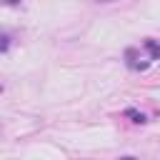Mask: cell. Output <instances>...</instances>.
Wrapping results in <instances>:
<instances>
[{
	"label": "cell",
	"instance_id": "6da1fadb",
	"mask_svg": "<svg viewBox=\"0 0 160 160\" xmlns=\"http://www.w3.org/2000/svg\"><path fill=\"white\" fill-rule=\"evenodd\" d=\"M128 115H130V118H135V122H145V118H142V115H138L135 110H128Z\"/></svg>",
	"mask_w": 160,
	"mask_h": 160
},
{
	"label": "cell",
	"instance_id": "7a4b0ae2",
	"mask_svg": "<svg viewBox=\"0 0 160 160\" xmlns=\"http://www.w3.org/2000/svg\"><path fill=\"white\" fill-rule=\"evenodd\" d=\"M5 48H8V38H5V35H0V50H5Z\"/></svg>",
	"mask_w": 160,
	"mask_h": 160
},
{
	"label": "cell",
	"instance_id": "3957f363",
	"mask_svg": "<svg viewBox=\"0 0 160 160\" xmlns=\"http://www.w3.org/2000/svg\"><path fill=\"white\" fill-rule=\"evenodd\" d=\"M95 2H115V0H95Z\"/></svg>",
	"mask_w": 160,
	"mask_h": 160
},
{
	"label": "cell",
	"instance_id": "277c9868",
	"mask_svg": "<svg viewBox=\"0 0 160 160\" xmlns=\"http://www.w3.org/2000/svg\"><path fill=\"white\" fill-rule=\"evenodd\" d=\"M5 2H10V5H12V2H18V0H5Z\"/></svg>",
	"mask_w": 160,
	"mask_h": 160
}]
</instances>
